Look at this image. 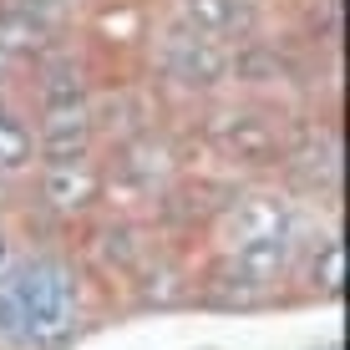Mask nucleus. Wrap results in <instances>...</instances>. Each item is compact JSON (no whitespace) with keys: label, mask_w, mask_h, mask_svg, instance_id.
Segmentation results:
<instances>
[{"label":"nucleus","mask_w":350,"mask_h":350,"mask_svg":"<svg viewBox=\"0 0 350 350\" xmlns=\"http://www.w3.org/2000/svg\"><path fill=\"white\" fill-rule=\"evenodd\" d=\"M36 188H41V203H46L51 213H62V219H81V213L102 198V173H96L92 163H77V167H41Z\"/></svg>","instance_id":"1a4fd4ad"},{"label":"nucleus","mask_w":350,"mask_h":350,"mask_svg":"<svg viewBox=\"0 0 350 350\" xmlns=\"http://www.w3.org/2000/svg\"><path fill=\"white\" fill-rule=\"evenodd\" d=\"M36 77H41L36 81L41 117H66V112H87L92 107V81H87V66L77 56H46Z\"/></svg>","instance_id":"6e6552de"},{"label":"nucleus","mask_w":350,"mask_h":350,"mask_svg":"<svg viewBox=\"0 0 350 350\" xmlns=\"http://www.w3.org/2000/svg\"><path fill=\"white\" fill-rule=\"evenodd\" d=\"M315 284L330 289V295L345 284V249H340V239H330V244L320 249V259H315Z\"/></svg>","instance_id":"f8f14e48"},{"label":"nucleus","mask_w":350,"mask_h":350,"mask_svg":"<svg viewBox=\"0 0 350 350\" xmlns=\"http://www.w3.org/2000/svg\"><path fill=\"white\" fill-rule=\"evenodd\" d=\"M158 71L163 81H173L183 92H219L228 81V46L193 36L188 26H173L158 41Z\"/></svg>","instance_id":"f03ea898"},{"label":"nucleus","mask_w":350,"mask_h":350,"mask_svg":"<svg viewBox=\"0 0 350 350\" xmlns=\"http://www.w3.org/2000/svg\"><path fill=\"white\" fill-rule=\"evenodd\" d=\"M254 239L295 244V208L284 193H249L228 208V244H254Z\"/></svg>","instance_id":"39448f33"},{"label":"nucleus","mask_w":350,"mask_h":350,"mask_svg":"<svg viewBox=\"0 0 350 350\" xmlns=\"http://www.w3.org/2000/svg\"><path fill=\"white\" fill-rule=\"evenodd\" d=\"M96 254L107 259V269L132 274V269H137V259H142V244H137V234H132V224H107V228H96Z\"/></svg>","instance_id":"9b49d317"},{"label":"nucleus","mask_w":350,"mask_h":350,"mask_svg":"<svg viewBox=\"0 0 350 350\" xmlns=\"http://www.w3.org/2000/svg\"><path fill=\"white\" fill-rule=\"evenodd\" d=\"M10 66H16V62H10V56H0V92H5V81H10Z\"/></svg>","instance_id":"4468645a"},{"label":"nucleus","mask_w":350,"mask_h":350,"mask_svg":"<svg viewBox=\"0 0 350 350\" xmlns=\"http://www.w3.org/2000/svg\"><path fill=\"white\" fill-rule=\"evenodd\" d=\"M10 264V234H5V224H0V269Z\"/></svg>","instance_id":"ddd939ff"},{"label":"nucleus","mask_w":350,"mask_h":350,"mask_svg":"<svg viewBox=\"0 0 350 350\" xmlns=\"http://www.w3.org/2000/svg\"><path fill=\"white\" fill-rule=\"evenodd\" d=\"M36 163V127L16 107H0V178H16Z\"/></svg>","instance_id":"9d476101"},{"label":"nucleus","mask_w":350,"mask_h":350,"mask_svg":"<svg viewBox=\"0 0 350 350\" xmlns=\"http://www.w3.org/2000/svg\"><path fill=\"white\" fill-rule=\"evenodd\" d=\"M92 148H96V127H92L87 112L41 117V127H36V163H41V167L92 163Z\"/></svg>","instance_id":"0eeeda50"},{"label":"nucleus","mask_w":350,"mask_h":350,"mask_svg":"<svg viewBox=\"0 0 350 350\" xmlns=\"http://www.w3.org/2000/svg\"><path fill=\"white\" fill-rule=\"evenodd\" d=\"M178 26H188L193 36H208L219 46H239V41H254L259 5L254 0H183Z\"/></svg>","instance_id":"7ed1b4c3"},{"label":"nucleus","mask_w":350,"mask_h":350,"mask_svg":"<svg viewBox=\"0 0 350 350\" xmlns=\"http://www.w3.org/2000/svg\"><path fill=\"white\" fill-rule=\"evenodd\" d=\"M173 142L158 137V132H137V137H122V148H117V178H122V188L142 193V198H158L167 188V178H173Z\"/></svg>","instance_id":"20e7f679"},{"label":"nucleus","mask_w":350,"mask_h":350,"mask_svg":"<svg viewBox=\"0 0 350 350\" xmlns=\"http://www.w3.org/2000/svg\"><path fill=\"white\" fill-rule=\"evenodd\" d=\"M71 325H77V284L62 259L36 254L0 269V345L46 350L66 340Z\"/></svg>","instance_id":"f257e3e1"},{"label":"nucleus","mask_w":350,"mask_h":350,"mask_svg":"<svg viewBox=\"0 0 350 350\" xmlns=\"http://www.w3.org/2000/svg\"><path fill=\"white\" fill-rule=\"evenodd\" d=\"M213 142L239 163H274L284 152V132L269 122L264 112H224L213 122Z\"/></svg>","instance_id":"423d86ee"}]
</instances>
